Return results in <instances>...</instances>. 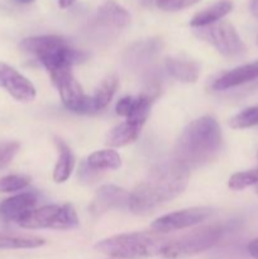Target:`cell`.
Instances as JSON below:
<instances>
[{
  "instance_id": "277c9868",
  "label": "cell",
  "mask_w": 258,
  "mask_h": 259,
  "mask_svg": "<svg viewBox=\"0 0 258 259\" xmlns=\"http://www.w3.org/2000/svg\"><path fill=\"white\" fill-rule=\"evenodd\" d=\"M19 48L23 52L34 55L48 72L60 68H71L73 65L85 62L89 57L88 53L71 47L70 42L60 35L24 38L19 43Z\"/></svg>"
},
{
  "instance_id": "9c48e42d",
  "label": "cell",
  "mask_w": 258,
  "mask_h": 259,
  "mask_svg": "<svg viewBox=\"0 0 258 259\" xmlns=\"http://www.w3.org/2000/svg\"><path fill=\"white\" fill-rule=\"evenodd\" d=\"M210 215H211V209L209 207H190L158 218L152 223L151 228L153 232L159 234H167L169 232H176L201 224Z\"/></svg>"
},
{
  "instance_id": "836d02e7",
  "label": "cell",
  "mask_w": 258,
  "mask_h": 259,
  "mask_svg": "<svg viewBox=\"0 0 258 259\" xmlns=\"http://www.w3.org/2000/svg\"><path fill=\"white\" fill-rule=\"evenodd\" d=\"M257 157H258V154H257Z\"/></svg>"
},
{
  "instance_id": "44dd1931",
  "label": "cell",
  "mask_w": 258,
  "mask_h": 259,
  "mask_svg": "<svg viewBox=\"0 0 258 259\" xmlns=\"http://www.w3.org/2000/svg\"><path fill=\"white\" fill-rule=\"evenodd\" d=\"M142 128L125 120L124 123L114 126L108 133L105 143L109 147H124L129 143H133L141 134Z\"/></svg>"
},
{
  "instance_id": "e0dca14e",
  "label": "cell",
  "mask_w": 258,
  "mask_h": 259,
  "mask_svg": "<svg viewBox=\"0 0 258 259\" xmlns=\"http://www.w3.org/2000/svg\"><path fill=\"white\" fill-rule=\"evenodd\" d=\"M232 9L233 3L230 0H219V2L214 3L206 9L201 10L196 15H194V18L190 20V25L192 28H199L217 23L222 20V18H224L225 15L229 14Z\"/></svg>"
},
{
  "instance_id": "7c38bea8",
  "label": "cell",
  "mask_w": 258,
  "mask_h": 259,
  "mask_svg": "<svg viewBox=\"0 0 258 259\" xmlns=\"http://www.w3.org/2000/svg\"><path fill=\"white\" fill-rule=\"evenodd\" d=\"M38 195L34 191L22 192L0 202V219L5 223H19L37 209Z\"/></svg>"
},
{
  "instance_id": "484cf974",
  "label": "cell",
  "mask_w": 258,
  "mask_h": 259,
  "mask_svg": "<svg viewBox=\"0 0 258 259\" xmlns=\"http://www.w3.org/2000/svg\"><path fill=\"white\" fill-rule=\"evenodd\" d=\"M19 148L20 144L15 141L0 142V169L7 168L12 163Z\"/></svg>"
},
{
  "instance_id": "cb8c5ba5",
  "label": "cell",
  "mask_w": 258,
  "mask_h": 259,
  "mask_svg": "<svg viewBox=\"0 0 258 259\" xmlns=\"http://www.w3.org/2000/svg\"><path fill=\"white\" fill-rule=\"evenodd\" d=\"M228 185L230 189L235 190V191L244 190L250 186H258V168L234 174L229 179Z\"/></svg>"
},
{
  "instance_id": "d4e9b609",
  "label": "cell",
  "mask_w": 258,
  "mask_h": 259,
  "mask_svg": "<svg viewBox=\"0 0 258 259\" xmlns=\"http://www.w3.org/2000/svg\"><path fill=\"white\" fill-rule=\"evenodd\" d=\"M30 177L27 175H9L0 179V192H14L25 189L29 185Z\"/></svg>"
},
{
  "instance_id": "52a82bcc",
  "label": "cell",
  "mask_w": 258,
  "mask_h": 259,
  "mask_svg": "<svg viewBox=\"0 0 258 259\" xmlns=\"http://www.w3.org/2000/svg\"><path fill=\"white\" fill-rule=\"evenodd\" d=\"M77 225V214L71 204L37 207L19 223V227L24 229L68 230L73 229Z\"/></svg>"
},
{
  "instance_id": "4fadbf2b",
  "label": "cell",
  "mask_w": 258,
  "mask_h": 259,
  "mask_svg": "<svg viewBox=\"0 0 258 259\" xmlns=\"http://www.w3.org/2000/svg\"><path fill=\"white\" fill-rule=\"evenodd\" d=\"M0 88L18 101H32L35 98L33 83L14 67L3 62H0Z\"/></svg>"
},
{
  "instance_id": "ffe728a7",
  "label": "cell",
  "mask_w": 258,
  "mask_h": 259,
  "mask_svg": "<svg viewBox=\"0 0 258 259\" xmlns=\"http://www.w3.org/2000/svg\"><path fill=\"white\" fill-rule=\"evenodd\" d=\"M56 144L60 154H58L57 163H56L55 169H53V180L57 184H62V182L67 181L68 177L72 174L73 168H75V157H73L72 151L70 147L61 139H56Z\"/></svg>"
},
{
  "instance_id": "d6a6232c",
  "label": "cell",
  "mask_w": 258,
  "mask_h": 259,
  "mask_svg": "<svg viewBox=\"0 0 258 259\" xmlns=\"http://www.w3.org/2000/svg\"><path fill=\"white\" fill-rule=\"evenodd\" d=\"M255 194L258 195V186H255Z\"/></svg>"
},
{
  "instance_id": "603a6c76",
  "label": "cell",
  "mask_w": 258,
  "mask_h": 259,
  "mask_svg": "<svg viewBox=\"0 0 258 259\" xmlns=\"http://www.w3.org/2000/svg\"><path fill=\"white\" fill-rule=\"evenodd\" d=\"M229 125L233 129H245L258 125V105L244 109L240 113L235 114L229 120Z\"/></svg>"
},
{
  "instance_id": "3957f363",
  "label": "cell",
  "mask_w": 258,
  "mask_h": 259,
  "mask_svg": "<svg viewBox=\"0 0 258 259\" xmlns=\"http://www.w3.org/2000/svg\"><path fill=\"white\" fill-rule=\"evenodd\" d=\"M169 239L156 232H136L106 238L95 245L103 254L118 259H143L162 255Z\"/></svg>"
},
{
  "instance_id": "ba28073f",
  "label": "cell",
  "mask_w": 258,
  "mask_h": 259,
  "mask_svg": "<svg viewBox=\"0 0 258 259\" xmlns=\"http://www.w3.org/2000/svg\"><path fill=\"white\" fill-rule=\"evenodd\" d=\"M50 75L66 109L77 114H90V96L83 93L71 68H60Z\"/></svg>"
},
{
  "instance_id": "f546056e",
  "label": "cell",
  "mask_w": 258,
  "mask_h": 259,
  "mask_svg": "<svg viewBox=\"0 0 258 259\" xmlns=\"http://www.w3.org/2000/svg\"><path fill=\"white\" fill-rule=\"evenodd\" d=\"M250 12L258 19V0H250Z\"/></svg>"
},
{
  "instance_id": "8fae6325",
  "label": "cell",
  "mask_w": 258,
  "mask_h": 259,
  "mask_svg": "<svg viewBox=\"0 0 258 259\" xmlns=\"http://www.w3.org/2000/svg\"><path fill=\"white\" fill-rule=\"evenodd\" d=\"M129 197L131 194L124 189L114 185H104L95 192L89 210L94 218L101 217L109 210L129 206Z\"/></svg>"
},
{
  "instance_id": "2e32d148",
  "label": "cell",
  "mask_w": 258,
  "mask_h": 259,
  "mask_svg": "<svg viewBox=\"0 0 258 259\" xmlns=\"http://www.w3.org/2000/svg\"><path fill=\"white\" fill-rule=\"evenodd\" d=\"M119 85V78L115 73L106 76L99 88L96 89L95 93L90 96V114L98 113V111L103 110L113 99L114 94H115L116 89Z\"/></svg>"
},
{
  "instance_id": "4316f807",
  "label": "cell",
  "mask_w": 258,
  "mask_h": 259,
  "mask_svg": "<svg viewBox=\"0 0 258 259\" xmlns=\"http://www.w3.org/2000/svg\"><path fill=\"white\" fill-rule=\"evenodd\" d=\"M199 0H157V7L164 12H177L196 4Z\"/></svg>"
},
{
  "instance_id": "9a60e30c",
  "label": "cell",
  "mask_w": 258,
  "mask_h": 259,
  "mask_svg": "<svg viewBox=\"0 0 258 259\" xmlns=\"http://www.w3.org/2000/svg\"><path fill=\"white\" fill-rule=\"evenodd\" d=\"M258 78V61L247 63V65L239 66L233 70L228 71L224 75L214 81L212 89L214 90H228V89L235 88V86L243 85L249 81Z\"/></svg>"
},
{
  "instance_id": "83f0119b",
  "label": "cell",
  "mask_w": 258,
  "mask_h": 259,
  "mask_svg": "<svg viewBox=\"0 0 258 259\" xmlns=\"http://www.w3.org/2000/svg\"><path fill=\"white\" fill-rule=\"evenodd\" d=\"M134 100H136V98H133V96H124V98L119 99V101L115 105L116 114L119 116L128 118L129 114L132 113V109H133Z\"/></svg>"
},
{
  "instance_id": "30bf717a",
  "label": "cell",
  "mask_w": 258,
  "mask_h": 259,
  "mask_svg": "<svg viewBox=\"0 0 258 259\" xmlns=\"http://www.w3.org/2000/svg\"><path fill=\"white\" fill-rule=\"evenodd\" d=\"M162 48V42L158 38H148L133 43L126 50L125 62L128 67L136 71H142L146 78L154 75L153 63Z\"/></svg>"
},
{
  "instance_id": "1f68e13d",
  "label": "cell",
  "mask_w": 258,
  "mask_h": 259,
  "mask_svg": "<svg viewBox=\"0 0 258 259\" xmlns=\"http://www.w3.org/2000/svg\"><path fill=\"white\" fill-rule=\"evenodd\" d=\"M12 2L17 3V4H30V3L35 2V0H12Z\"/></svg>"
},
{
  "instance_id": "7402d4cb",
  "label": "cell",
  "mask_w": 258,
  "mask_h": 259,
  "mask_svg": "<svg viewBox=\"0 0 258 259\" xmlns=\"http://www.w3.org/2000/svg\"><path fill=\"white\" fill-rule=\"evenodd\" d=\"M45 239L35 235L0 233V249H32L45 244Z\"/></svg>"
},
{
  "instance_id": "f1b7e54d",
  "label": "cell",
  "mask_w": 258,
  "mask_h": 259,
  "mask_svg": "<svg viewBox=\"0 0 258 259\" xmlns=\"http://www.w3.org/2000/svg\"><path fill=\"white\" fill-rule=\"evenodd\" d=\"M248 252L254 259H258V238L253 239L252 242L248 244Z\"/></svg>"
},
{
  "instance_id": "ac0fdd59",
  "label": "cell",
  "mask_w": 258,
  "mask_h": 259,
  "mask_svg": "<svg viewBox=\"0 0 258 259\" xmlns=\"http://www.w3.org/2000/svg\"><path fill=\"white\" fill-rule=\"evenodd\" d=\"M164 66L167 72L181 82H196L200 76V66L194 61L167 58Z\"/></svg>"
},
{
  "instance_id": "5bb4252c",
  "label": "cell",
  "mask_w": 258,
  "mask_h": 259,
  "mask_svg": "<svg viewBox=\"0 0 258 259\" xmlns=\"http://www.w3.org/2000/svg\"><path fill=\"white\" fill-rule=\"evenodd\" d=\"M95 22L105 29L120 30L129 25L131 15L128 10L115 0H106L98 8Z\"/></svg>"
},
{
  "instance_id": "7a4b0ae2",
  "label": "cell",
  "mask_w": 258,
  "mask_h": 259,
  "mask_svg": "<svg viewBox=\"0 0 258 259\" xmlns=\"http://www.w3.org/2000/svg\"><path fill=\"white\" fill-rule=\"evenodd\" d=\"M223 146V133L211 116H201L185 128L176 141L174 159L191 169L214 161Z\"/></svg>"
},
{
  "instance_id": "8992f818",
  "label": "cell",
  "mask_w": 258,
  "mask_h": 259,
  "mask_svg": "<svg viewBox=\"0 0 258 259\" xmlns=\"http://www.w3.org/2000/svg\"><path fill=\"white\" fill-rule=\"evenodd\" d=\"M222 234L223 228L220 225H206V227L197 228L176 239H169L162 255L172 259L197 254L217 244L222 238Z\"/></svg>"
},
{
  "instance_id": "5b68a950",
  "label": "cell",
  "mask_w": 258,
  "mask_h": 259,
  "mask_svg": "<svg viewBox=\"0 0 258 259\" xmlns=\"http://www.w3.org/2000/svg\"><path fill=\"white\" fill-rule=\"evenodd\" d=\"M194 34L199 39L209 43L220 55L227 58H240L247 52V47L238 34L237 29L225 20H219L205 27L194 28Z\"/></svg>"
},
{
  "instance_id": "6da1fadb",
  "label": "cell",
  "mask_w": 258,
  "mask_h": 259,
  "mask_svg": "<svg viewBox=\"0 0 258 259\" xmlns=\"http://www.w3.org/2000/svg\"><path fill=\"white\" fill-rule=\"evenodd\" d=\"M190 169L172 158L156 164L146 179L137 185L129 197V209L146 215L182 194L189 184Z\"/></svg>"
},
{
  "instance_id": "4dcf8cb0",
  "label": "cell",
  "mask_w": 258,
  "mask_h": 259,
  "mask_svg": "<svg viewBox=\"0 0 258 259\" xmlns=\"http://www.w3.org/2000/svg\"><path fill=\"white\" fill-rule=\"evenodd\" d=\"M75 2L76 0H58V5H60L62 9H66V8H70Z\"/></svg>"
},
{
  "instance_id": "d6986e66",
  "label": "cell",
  "mask_w": 258,
  "mask_h": 259,
  "mask_svg": "<svg viewBox=\"0 0 258 259\" xmlns=\"http://www.w3.org/2000/svg\"><path fill=\"white\" fill-rule=\"evenodd\" d=\"M86 166L96 174L118 169L121 166V158L114 149H103L91 153L85 161Z\"/></svg>"
}]
</instances>
